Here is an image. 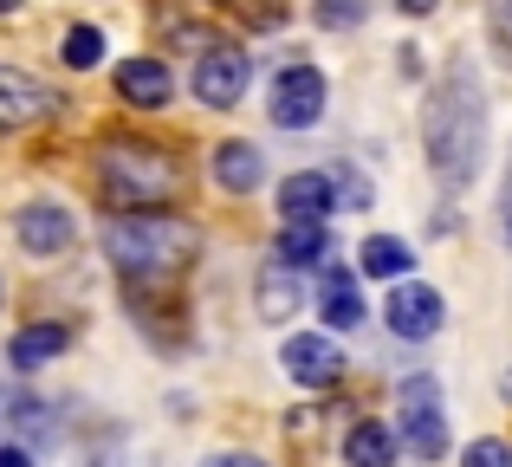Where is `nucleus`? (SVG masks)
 <instances>
[{"mask_svg": "<svg viewBox=\"0 0 512 467\" xmlns=\"http://www.w3.org/2000/svg\"><path fill=\"white\" fill-rule=\"evenodd\" d=\"M396 7H402V13H435L441 0H396Z\"/></svg>", "mask_w": 512, "mask_h": 467, "instance_id": "obj_29", "label": "nucleus"}, {"mask_svg": "<svg viewBox=\"0 0 512 467\" xmlns=\"http://www.w3.org/2000/svg\"><path fill=\"white\" fill-rule=\"evenodd\" d=\"M344 467H396V429L357 422V429L344 435Z\"/></svg>", "mask_w": 512, "mask_h": 467, "instance_id": "obj_15", "label": "nucleus"}, {"mask_svg": "<svg viewBox=\"0 0 512 467\" xmlns=\"http://www.w3.org/2000/svg\"><path fill=\"white\" fill-rule=\"evenodd\" d=\"M7 422L26 435V442H52V435H59V429H52V409H46V403H33V396H13ZM26 442H20V448H26Z\"/></svg>", "mask_w": 512, "mask_h": 467, "instance_id": "obj_20", "label": "nucleus"}, {"mask_svg": "<svg viewBox=\"0 0 512 467\" xmlns=\"http://www.w3.org/2000/svg\"><path fill=\"white\" fill-rule=\"evenodd\" d=\"M13 234H20L26 253H65V247H72V215L52 208V202H33V208H20Z\"/></svg>", "mask_w": 512, "mask_h": 467, "instance_id": "obj_12", "label": "nucleus"}, {"mask_svg": "<svg viewBox=\"0 0 512 467\" xmlns=\"http://www.w3.org/2000/svg\"><path fill=\"white\" fill-rule=\"evenodd\" d=\"M500 228L512 240V163H506V182H500Z\"/></svg>", "mask_w": 512, "mask_h": 467, "instance_id": "obj_27", "label": "nucleus"}, {"mask_svg": "<svg viewBox=\"0 0 512 467\" xmlns=\"http://www.w3.org/2000/svg\"><path fill=\"white\" fill-rule=\"evenodd\" d=\"M357 266L370 279H402L415 266V253H409V240H396V234H370V240H363V253H357Z\"/></svg>", "mask_w": 512, "mask_h": 467, "instance_id": "obj_17", "label": "nucleus"}, {"mask_svg": "<svg viewBox=\"0 0 512 467\" xmlns=\"http://www.w3.org/2000/svg\"><path fill=\"white\" fill-rule=\"evenodd\" d=\"M292 312H299V279H292V266L260 273V318H266V325H286Z\"/></svg>", "mask_w": 512, "mask_h": 467, "instance_id": "obj_18", "label": "nucleus"}, {"mask_svg": "<svg viewBox=\"0 0 512 467\" xmlns=\"http://www.w3.org/2000/svg\"><path fill=\"white\" fill-rule=\"evenodd\" d=\"M279 364H286V377L305 383V390H331V383L344 377V351H338L331 338H318V331H299V338H286Z\"/></svg>", "mask_w": 512, "mask_h": 467, "instance_id": "obj_8", "label": "nucleus"}, {"mask_svg": "<svg viewBox=\"0 0 512 467\" xmlns=\"http://www.w3.org/2000/svg\"><path fill=\"white\" fill-rule=\"evenodd\" d=\"M325 253H331L325 228H286L279 234V266H318Z\"/></svg>", "mask_w": 512, "mask_h": 467, "instance_id": "obj_19", "label": "nucleus"}, {"mask_svg": "<svg viewBox=\"0 0 512 467\" xmlns=\"http://www.w3.org/2000/svg\"><path fill=\"white\" fill-rule=\"evenodd\" d=\"M0 467H33V448H20V442H0Z\"/></svg>", "mask_w": 512, "mask_h": 467, "instance_id": "obj_26", "label": "nucleus"}, {"mask_svg": "<svg viewBox=\"0 0 512 467\" xmlns=\"http://www.w3.org/2000/svg\"><path fill=\"white\" fill-rule=\"evenodd\" d=\"M247 78H253L247 52H240V46H214V52H201V59H195V98L214 104V111H227V104H240Z\"/></svg>", "mask_w": 512, "mask_h": 467, "instance_id": "obj_6", "label": "nucleus"}, {"mask_svg": "<svg viewBox=\"0 0 512 467\" xmlns=\"http://www.w3.org/2000/svg\"><path fill=\"white\" fill-rule=\"evenodd\" d=\"M59 351H65V325H26L7 344V364L13 370H46V364H59Z\"/></svg>", "mask_w": 512, "mask_h": 467, "instance_id": "obj_14", "label": "nucleus"}, {"mask_svg": "<svg viewBox=\"0 0 512 467\" xmlns=\"http://www.w3.org/2000/svg\"><path fill=\"white\" fill-rule=\"evenodd\" d=\"M396 442H409L422 461L448 455V416H441V383L435 377H409L396 390Z\"/></svg>", "mask_w": 512, "mask_h": 467, "instance_id": "obj_4", "label": "nucleus"}, {"mask_svg": "<svg viewBox=\"0 0 512 467\" xmlns=\"http://www.w3.org/2000/svg\"><path fill=\"white\" fill-rule=\"evenodd\" d=\"M201 467H266V461L260 455H208Z\"/></svg>", "mask_w": 512, "mask_h": 467, "instance_id": "obj_28", "label": "nucleus"}, {"mask_svg": "<svg viewBox=\"0 0 512 467\" xmlns=\"http://www.w3.org/2000/svg\"><path fill=\"white\" fill-rule=\"evenodd\" d=\"M98 59H104V33L98 26H72V33H65V65H72V72H91Z\"/></svg>", "mask_w": 512, "mask_h": 467, "instance_id": "obj_21", "label": "nucleus"}, {"mask_svg": "<svg viewBox=\"0 0 512 467\" xmlns=\"http://www.w3.org/2000/svg\"><path fill=\"white\" fill-rule=\"evenodd\" d=\"M104 169V189H111V202H124L130 215H143L150 202H163V195L175 189V163L156 143H130V137H111L98 156Z\"/></svg>", "mask_w": 512, "mask_h": 467, "instance_id": "obj_3", "label": "nucleus"}, {"mask_svg": "<svg viewBox=\"0 0 512 467\" xmlns=\"http://www.w3.org/2000/svg\"><path fill=\"white\" fill-rule=\"evenodd\" d=\"M318 26H331V33H344V26H363V13H370V0H312Z\"/></svg>", "mask_w": 512, "mask_h": 467, "instance_id": "obj_22", "label": "nucleus"}, {"mask_svg": "<svg viewBox=\"0 0 512 467\" xmlns=\"http://www.w3.org/2000/svg\"><path fill=\"white\" fill-rule=\"evenodd\" d=\"M506 396H512V377H506Z\"/></svg>", "mask_w": 512, "mask_h": 467, "instance_id": "obj_32", "label": "nucleus"}, {"mask_svg": "<svg viewBox=\"0 0 512 467\" xmlns=\"http://www.w3.org/2000/svg\"><path fill=\"white\" fill-rule=\"evenodd\" d=\"M13 7H20V0H0V13H13Z\"/></svg>", "mask_w": 512, "mask_h": 467, "instance_id": "obj_31", "label": "nucleus"}, {"mask_svg": "<svg viewBox=\"0 0 512 467\" xmlns=\"http://www.w3.org/2000/svg\"><path fill=\"white\" fill-rule=\"evenodd\" d=\"M266 111H273L279 130H312L325 117V72L318 65H286L273 78V104Z\"/></svg>", "mask_w": 512, "mask_h": 467, "instance_id": "obj_5", "label": "nucleus"}, {"mask_svg": "<svg viewBox=\"0 0 512 467\" xmlns=\"http://www.w3.org/2000/svg\"><path fill=\"white\" fill-rule=\"evenodd\" d=\"M201 253V228L182 215H117L104 221V260L124 279H156V273H182Z\"/></svg>", "mask_w": 512, "mask_h": 467, "instance_id": "obj_2", "label": "nucleus"}, {"mask_svg": "<svg viewBox=\"0 0 512 467\" xmlns=\"http://www.w3.org/2000/svg\"><path fill=\"white\" fill-rule=\"evenodd\" d=\"M117 91H124V104H137V111H163L175 98V78L163 59H124L117 65Z\"/></svg>", "mask_w": 512, "mask_h": 467, "instance_id": "obj_11", "label": "nucleus"}, {"mask_svg": "<svg viewBox=\"0 0 512 467\" xmlns=\"http://www.w3.org/2000/svg\"><path fill=\"white\" fill-rule=\"evenodd\" d=\"M461 467H512V448L500 442V435H480V442L461 455Z\"/></svg>", "mask_w": 512, "mask_h": 467, "instance_id": "obj_23", "label": "nucleus"}, {"mask_svg": "<svg viewBox=\"0 0 512 467\" xmlns=\"http://www.w3.org/2000/svg\"><path fill=\"white\" fill-rule=\"evenodd\" d=\"M318 312H325V325H331V331H350V325H357V318H363L357 279L331 266V273H325V286H318Z\"/></svg>", "mask_w": 512, "mask_h": 467, "instance_id": "obj_16", "label": "nucleus"}, {"mask_svg": "<svg viewBox=\"0 0 512 467\" xmlns=\"http://www.w3.org/2000/svg\"><path fill=\"white\" fill-rule=\"evenodd\" d=\"M59 111V98H52L46 85H39L33 72H20V65H0V124L20 130V124H39V117Z\"/></svg>", "mask_w": 512, "mask_h": 467, "instance_id": "obj_10", "label": "nucleus"}, {"mask_svg": "<svg viewBox=\"0 0 512 467\" xmlns=\"http://www.w3.org/2000/svg\"><path fill=\"white\" fill-rule=\"evenodd\" d=\"M493 39L506 46V65H512V0H493Z\"/></svg>", "mask_w": 512, "mask_h": 467, "instance_id": "obj_25", "label": "nucleus"}, {"mask_svg": "<svg viewBox=\"0 0 512 467\" xmlns=\"http://www.w3.org/2000/svg\"><path fill=\"white\" fill-rule=\"evenodd\" d=\"M331 195H338L344 208H370V182H363L357 169H338V176H331Z\"/></svg>", "mask_w": 512, "mask_h": 467, "instance_id": "obj_24", "label": "nucleus"}, {"mask_svg": "<svg viewBox=\"0 0 512 467\" xmlns=\"http://www.w3.org/2000/svg\"><path fill=\"white\" fill-rule=\"evenodd\" d=\"M422 143H428V169L448 189H467L480 176V156H487V91H480V72L467 59H454L441 72V85L428 91Z\"/></svg>", "mask_w": 512, "mask_h": 467, "instance_id": "obj_1", "label": "nucleus"}, {"mask_svg": "<svg viewBox=\"0 0 512 467\" xmlns=\"http://www.w3.org/2000/svg\"><path fill=\"white\" fill-rule=\"evenodd\" d=\"M7 409H13V396H7V370H0V422H7Z\"/></svg>", "mask_w": 512, "mask_h": 467, "instance_id": "obj_30", "label": "nucleus"}, {"mask_svg": "<svg viewBox=\"0 0 512 467\" xmlns=\"http://www.w3.org/2000/svg\"><path fill=\"white\" fill-rule=\"evenodd\" d=\"M383 318H389V331H396V338L422 344V338H435V331H441L448 305H441V292H435V286H415V279H409V286H396V292H389Z\"/></svg>", "mask_w": 512, "mask_h": 467, "instance_id": "obj_7", "label": "nucleus"}, {"mask_svg": "<svg viewBox=\"0 0 512 467\" xmlns=\"http://www.w3.org/2000/svg\"><path fill=\"white\" fill-rule=\"evenodd\" d=\"M331 208H338V195H331V176H318V169H299V176L279 182V215H286V228H325Z\"/></svg>", "mask_w": 512, "mask_h": 467, "instance_id": "obj_9", "label": "nucleus"}, {"mask_svg": "<svg viewBox=\"0 0 512 467\" xmlns=\"http://www.w3.org/2000/svg\"><path fill=\"white\" fill-rule=\"evenodd\" d=\"M208 169H214V182H221L227 195H247V189H260V176H266V156L253 150V143H221V150L208 156Z\"/></svg>", "mask_w": 512, "mask_h": 467, "instance_id": "obj_13", "label": "nucleus"}]
</instances>
